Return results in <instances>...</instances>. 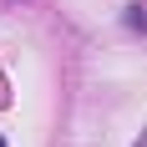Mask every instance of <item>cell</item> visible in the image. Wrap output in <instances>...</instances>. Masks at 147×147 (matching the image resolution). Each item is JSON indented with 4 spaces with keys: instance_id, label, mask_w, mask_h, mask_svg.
<instances>
[{
    "instance_id": "6da1fadb",
    "label": "cell",
    "mask_w": 147,
    "mask_h": 147,
    "mask_svg": "<svg viewBox=\"0 0 147 147\" xmlns=\"http://www.w3.org/2000/svg\"><path fill=\"white\" fill-rule=\"evenodd\" d=\"M0 147H5V142H0Z\"/></svg>"
}]
</instances>
